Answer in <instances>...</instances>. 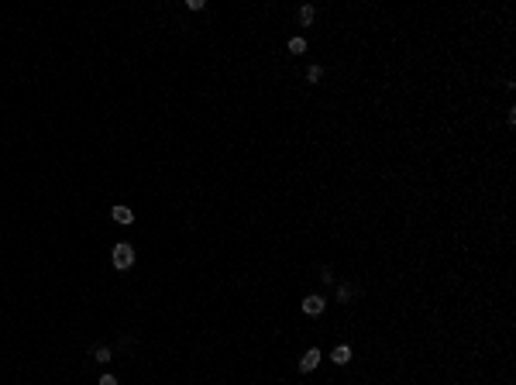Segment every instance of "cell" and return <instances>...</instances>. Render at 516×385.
<instances>
[{"label": "cell", "mask_w": 516, "mask_h": 385, "mask_svg": "<svg viewBox=\"0 0 516 385\" xmlns=\"http://www.w3.org/2000/svg\"><path fill=\"white\" fill-rule=\"evenodd\" d=\"M355 292H358L355 286H341V289H337V299H341V303H351V299H355Z\"/></svg>", "instance_id": "8"}, {"label": "cell", "mask_w": 516, "mask_h": 385, "mask_svg": "<svg viewBox=\"0 0 516 385\" xmlns=\"http://www.w3.org/2000/svg\"><path fill=\"white\" fill-rule=\"evenodd\" d=\"M324 306H327L324 296H306V299H303V313H306V316H320Z\"/></svg>", "instance_id": "2"}, {"label": "cell", "mask_w": 516, "mask_h": 385, "mask_svg": "<svg viewBox=\"0 0 516 385\" xmlns=\"http://www.w3.org/2000/svg\"><path fill=\"white\" fill-rule=\"evenodd\" d=\"M330 361H334V365H348V361H351V347H348V344L334 347V354H330Z\"/></svg>", "instance_id": "5"}, {"label": "cell", "mask_w": 516, "mask_h": 385, "mask_svg": "<svg viewBox=\"0 0 516 385\" xmlns=\"http://www.w3.org/2000/svg\"><path fill=\"white\" fill-rule=\"evenodd\" d=\"M320 358H324V354H320V347H310L303 358H300V371H313V368L320 365Z\"/></svg>", "instance_id": "3"}, {"label": "cell", "mask_w": 516, "mask_h": 385, "mask_svg": "<svg viewBox=\"0 0 516 385\" xmlns=\"http://www.w3.org/2000/svg\"><path fill=\"white\" fill-rule=\"evenodd\" d=\"M110 262H114L117 272H128L134 265V248H131V244H117V248L110 251Z\"/></svg>", "instance_id": "1"}, {"label": "cell", "mask_w": 516, "mask_h": 385, "mask_svg": "<svg viewBox=\"0 0 516 385\" xmlns=\"http://www.w3.org/2000/svg\"><path fill=\"white\" fill-rule=\"evenodd\" d=\"M320 76H324V69H320V66H310L306 79H310V83H320Z\"/></svg>", "instance_id": "10"}, {"label": "cell", "mask_w": 516, "mask_h": 385, "mask_svg": "<svg viewBox=\"0 0 516 385\" xmlns=\"http://www.w3.org/2000/svg\"><path fill=\"white\" fill-rule=\"evenodd\" d=\"M313 18H317V11H313L310 4H303V7H300V24L306 28V24H313Z\"/></svg>", "instance_id": "7"}, {"label": "cell", "mask_w": 516, "mask_h": 385, "mask_svg": "<svg viewBox=\"0 0 516 385\" xmlns=\"http://www.w3.org/2000/svg\"><path fill=\"white\" fill-rule=\"evenodd\" d=\"M320 279H324V286H330V282H334V272L324 269V272H320Z\"/></svg>", "instance_id": "11"}, {"label": "cell", "mask_w": 516, "mask_h": 385, "mask_svg": "<svg viewBox=\"0 0 516 385\" xmlns=\"http://www.w3.org/2000/svg\"><path fill=\"white\" fill-rule=\"evenodd\" d=\"M289 52H293V55H303V52H306V38H293V41H289Z\"/></svg>", "instance_id": "9"}, {"label": "cell", "mask_w": 516, "mask_h": 385, "mask_svg": "<svg viewBox=\"0 0 516 385\" xmlns=\"http://www.w3.org/2000/svg\"><path fill=\"white\" fill-rule=\"evenodd\" d=\"M110 217H114V220L121 224V227H128V224H134V213L128 210V207H114V210H110Z\"/></svg>", "instance_id": "4"}, {"label": "cell", "mask_w": 516, "mask_h": 385, "mask_svg": "<svg viewBox=\"0 0 516 385\" xmlns=\"http://www.w3.org/2000/svg\"><path fill=\"white\" fill-rule=\"evenodd\" d=\"M110 358H114V351H110L107 344H96V347H93V361H100V365H107Z\"/></svg>", "instance_id": "6"}, {"label": "cell", "mask_w": 516, "mask_h": 385, "mask_svg": "<svg viewBox=\"0 0 516 385\" xmlns=\"http://www.w3.org/2000/svg\"><path fill=\"white\" fill-rule=\"evenodd\" d=\"M100 385H117L114 375H100Z\"/></svg>", "instance_id": "12"}]
</instances>
